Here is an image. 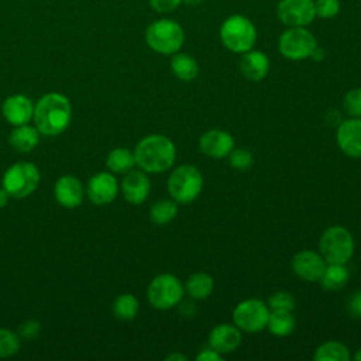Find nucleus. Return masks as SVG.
<instances>
[{
  "mask_svg": "<svg viewBox=\"0 0 361 361\" xmlns=\"http://www.w3.org/2000/svg\"><path fill=\"white\" fill-rule=\"evenodd\" d=\"M72 117V107L66 96L51 92L44 94L34 106V124L39 134L55 137L63 133Z\"/></svg>",
  "mask_w": 361,
  "mask_h": 361,
  "instance_id": "1",
  "label": "nucleus"
},
{
  "mask_svg": "<svg viewBox=\"0 0 361 361\" xmlns=\"http://www.w3.org/2000/svg\"><path fill=\"white\" fill-rule=\"evenodd\" d=\"M135 165L148 173H162L168 171L176 158L175 144L162 134L144 137L134 149Z\"/></svg>",
  "mask_w": 361,
  "mask_h": 361,
  "instance_id": "2",
  "label": "nucleus"
},
{
  "mask_svg": "<svg viewBox=\"0 0 361 361\" xmlns=\"http://www.w3.org/2000/svg\"><path fill=\"white\" fill-rule=\"evenodd\" d=\"M145 42L158 54L173 55L185 42V32L179 23L169 18H159L147 27Z\"/></svg>",
  "mask_w": 361,
  "mask_h": 361,
  "instance_id": "3",
  "label": "nucleus"
},
{
  "mask_svg": "<svg viewBox=\"0 0 361 361\" xmlns=\"http://www.w3.org/2000/svg\"><path fill=\"white\" fill-rule=\"evenodd\" d=\"M220 39L223 45L235 54H244L252 49L257 41V30L250 18L241 14L227 17L220 27Z\"/></svg>",
  "mask_w": 361,
  "mask_h": 361,
  "instance_id": "4",
  "label": "nucleus"
},
{
  "mask_svg": "<svg viewBox=\"0 0 361 361\" xmlns=\"http://www.w3.org/2000/svg\"><path fill=\"white\" fill-rule=\"evenodd\" d=\"M203 176L200 171L190 164L176 166L168 178V192L178 204L192 203L202 192Z\"/></svg>",
  "mask_w": 361,
  "mask_h": 361,
  "instance_id": "5",
  "label": "nucleus"
},
{
  "mask_svg": "<svg viewBox=\"0 0 361 361\" xmlns=\"http://www.w3.org/2000/svg\"><path fill=\"white\" fill-rule=\"evenodd\" d=\"M319 251L327 264H347L354 254L351 233L343 226L327 227L320 235Z\"/></svg>",
  "mask_w": 361,
  "mask_h": 361,
  "instance_id": "6",
  "label": "nucleus"
},
{
  "mask_svg": "<svg viewBox=\"0 0 361 361\" xmlns=\"http://www.w3.org/2000/svg\"><path fill=\"white\" fill-rule=\"evenodd\" d=\"M185 295V285L172 274H161L155 276L147 289V296L152 307L168 310L179 305Z\"/></svg>",
  "mask_w": 361,
  "mask_h": 361,
  "instance_id": "7",
  "label": "nucleus"
},
{
  "mask_svg": "<svg viewBox=\"0 0 361 361\" xmlns=\"http://www.w3.org/2000/svg\"><path fill=\"white\" fill-rule=\"evenodd\" d=\"M41 175L38 168L31 162H17L3 175V188L16 199L30 196L39 183Z\"/></svg>",
  "mask_w": 361,
  "mask_h": 361,
  "instance_id": "8",
  "label": "nucleus"
},
{
  "mask_svg": "<svg viewBox=\"0 0 361 361\" xmlns=\"http://www.w3.org/2000/svg\"><path fill=\"white\" fill-rule=\"evenodd\" d=\"M278 48L286 59L303 61L312 56L317 48V41L305 27H289L281 34Z\"/></svg>",
  "mask_w": 361,
  "mask_h": 361,
  "instance_id": "9",
  "label": "nucleus"
},
{
  "mask_svg": "<svg viewBox=\"0 0 361 361\" xmlns=\"http://www.w3.org/2000/svg\"><path fill=\"white\" fill-rule=\"evenodd\" d=\"M269 307L261 299L251 298L240 302L233 310L234 324L245 333H259L267 327Z\"/></svg>",
  "mask_w": 361,
  "mask_h": 361,
  "instance_id": "10",
  "label": "nucleus"
},
{
  "mask_svg": "<svg viewBox=\"0 0 361 361\" xmlns=\"http://www.w3.org/2000/svg\"><path fill=\"white\" fill-rule=\"evenodd\" d=\"M276 16L286 27H306L316 18L314 0H281Z\"/></svg>",
  "mask_w": 361,
  "mask_h": 361,
  "instance_id": "11",
  "label": "nucleus"
},
{
  "mask_svg": "<svg viewBox=\"0 0 361 361\" xmlns=\"http://www.w3.org/2000/svg\"><path fill=\"white\" fill-rule=\"evenodd\" d=\"M290 265L293 274L300 279L307 282H319L327 262L320 252L312 250H302L293 255Z\"/></svg>",
  "mask_w": 361,
  "mask_h": 361,
  "instance_id": "12",
  "label": "nucleus"
},
{
  "mask_svg": "<svg viewBox=\"0 0 361 361\" xmlns=\"http://www.w3.org/2000/svg\"><path fill=\"white\" fill-rule=\"evenodd\" d=\"M337 145L347 157L361 158V118L350 117L343 120L336 133Z\"/></svg>",
  "mask_w": 361,
  "mask_h": 361,
  "instance_id": "13",
  "label": "nucleus"
},
{
  "mask_svg": "<svg viewBox=\"0 0 361 361\" xmlns=\"http://www.w3.org/2000/svg\"><path fill=\"white\" fill-rule=\"evenodd\" d=\"M87 196L96 206L111 203L118 192L116 178L109 172H99L93 175L87 182Z\"/></svg>",
  "mask_w": 361,
  "mask_h": 361,
  "instance_id": "14",
  "label": "nucleus"
},
{
  "mask_svg": "<svg viewBox=\"0 0 361 361\" xmlns=\"http://www.w3.org/2000/svg\"><path fill=\"white\" fill-rule=\"evenodd\" d=\"M200 151L214 159L226 158L234 148V138L224 130H209L202 134L199 140Z\"/></svg>",
  "mask_w": 361,
  "mask_h": 361,
  "instance_id": "15",
  "label": "nucleus"
},
{
  "mask_svg": "<svg viewBox=\"0 0 361 361\" xmlns=\"http://www.w3.org/2000/svg\"><path fill=\"white\" fill-rule=\"evenodd\" d=\"M241 330L235 324L220 323L214 326L209 333V345L221 355L237 350L241 344Z\"/></svg>",
  "mask_w": 361,
  "mask_h": 361,
  "instance_id": "16",
  "label": "nucleus"
},
{
  "mask_svg": "<svg viewBox=\"0 0 361 361\" xmlns=\"http://www.w3.org/2000/svg\"><path fill=\"white\" fill-rule=\"evenodd\" d=\"M121 190L124 195V199L131 204H141L147 200L149 190H151V182L148 176L144 173V171H128L121 182Z\"/></svg>",
  "mask_w": 361,
  "mask_h": 361,
  "instance_id": "17",
  "label": "nucleus"
},
{
  "mask_svg": "<svg viewBox=\"0 0 361 361\" xmlns=\"http://www.w3.org/2000/svg\"><path fill=\"white\" fill-rule=\"evenodd\" d=\"M1 111L4 118L16 126L28 124L34 114V104L24 94H13L8 96L1 106Z\"/></svg>",
  "mask_w": 361,
  "mask_h": 361,
  "instance_id": "18",
  "label": "nucleus"
},
{
  "mask_svg": "<svg viewBox=\"0 0 361 361\" xmlns=\"http://www.w3.org/2000/svg\"><path fill=\"white\" fill-rule=\"evenodd\" d=\"M54 195L61 206L66 209H73L78 207L83 200V188L78 178L72 175H65L56 180Z\"/></svg>",
  "mask_w": 361,
  "mask_h": 361,
  "instance_id": "19",
  "label": "nucleus"
},
{
  "mask_svg": "<svg viewBox=\"0 0 361 361\" xmlns=\"http://www.w3.org/2000/svg\"><path fill=\"white\" fill-rule=\"evenodd\" d=\"M240 72L251 82H259L267 78L269 72V58L261 51H247L240 58Z\"/></svg>",
  "mask_w": 361,
  "mask_h": 361,
  "instance_id": "20",
  "label": "nucleus"
},
{
  "mask_svg": "<svg viewBox=\"0 0 361 361\" xmlns=\"http://www.w3.org/2000/svg\"><path fill=\"white\" fill-rule=\"evenodd\" d=\"M8 142L18 152H30L39 142V131L37 130V127L28 124L16 126V128L10 134Z\"/></svg>",
  "mask_w": 361,
  "mask_h": 361,
  "instance_id": "21",
  "label": "nucleus"
},
{
  "mask_svg": "<svg viewBox=\"0 0 361 361\" xmlns=\"http://www.w3.org/2000/svg\"><path fill=\"white\" fill-rule=\"evenodd\" d=\"M169 66H171V72L183 82H190L196 79V76L199 75L197 61L189 54H183L179 51L175 52L171 58Z\"/></svg>",
  "mask_w": 361,
  "mask_h": 361,
  "instance_id": "22",
  "label": "nucleus"
},
{
  "mask_svg": "<svg viewBox=\"0 0 361 361\" xmlns=\"http://www.w3.org/2000/svg\"><path fill=\"white\" fill-rule=\"evenodd\" d=\"M213 286H214V281L212 275L206 272H195L186 279L185 292L190 299L202 300L212 295Z\"/></svg>",
  "mask_w": 361,
  "mask_h": 361,
  "instance_id": "23",
  "label": "nucleus"
},
{
  "mask_svg": "<svg viewBox=\"0 0 361 361\" xmlns=\"http://www.w3.org/2000/svg\"><path fill=\"white\" fill-rule=\"evenodd\" d=\"M348 279L350 271L345 264H327L319 283L327 290H338L347 285Z\"/></svg>",
  "mask_w": 361,
  "mask_h": 361,
  "instance_id": "24",
  "label": "nucleus"
},
{
  "mask_svg": "<svg viewBox=\"0 0 361 361\" xmlns=\"http://www.w3.org/2000/svg\"><path fill=\"white\" fill-rule=\"evenodd\" d=\"M295 316L286 310H271L267 327L271 334L278 337L289 336L295 330Z\"/></svg>",
  "mask_w": 361,
  "mask_h": 361,
  "instance_id": "25",
  "label": "nucleus"
},
{
  "mask_svg": "<svg viewBox=\"0 0 361 361\" xmlns=\"http://www.w3.org/2000/svg\"><path fill=\"white\" fill-rule=\"evenodd\" d=\"M106 165L111 172L127 173L135 165L134 151H130L128 148H123V147L114 148L109 152Z\"/></svg>",
  "mask_w": 361,
  "mask_h": 361,
  "instance_id": "26",
  "label": "nucleus"
},
{
  "mask_svg": "<svg viewBox=\"0 0 361 361\" xmlns=\"http://www.w3.org/2000/svg\"><path fill=\"white\" fill-rule=\"evenodd\" d=\"M314 361H350V350L340 341H326L320 344L313 355Z\"/></svg>",
  "mask_w": 361,
  "mask_h": 361,
  "instance_id": "27",
  "label": "nucleus"
},
{
  "mask_svg": "<svg viewBox=\"0 0 361 361\" xmlns=\"http://www.w3.org/2000/svg\"><path fill=\"white\" fill-rule=\"evenodd\" d=\"M178 214V203L173 199H161L149 209V219L158 226L168 224Z\"/></svg>",
  "mask_w": 361,
  "mask_h": 361,
  "instance_id": "28",
  "label": "nucleus"
},
{
  "mask_svg": "<svg viewBox=\"0 0 361 361\" xmlns=\"http://www.w3.org/2000/svg\"><path fill=\"white\" fill-rule=\"evenodd\" d=\"M138 299L131 293H123L113 303V313L118 320H133L138 313Z\"/></svg>",
  "mask_w": 361,
  "mask_h": 361,
  "instance_id": "29",
  "label": "nucleus"
},
{
  "mask_svg": "<svg viewBox=\"0 0 361 361\" xmlns=\"http://www.w3.org/2000/svg\"><path fill=\"white\" fill-rule=\"evenodd\" d=\"M20 348V338L16 333L0 329V358L14 355Z\"/></svg>",
  "mask_w": 361,
  "mask_h": 361,
  "instance_id": "30",
  "label": "nucleus"
},
{
  "mask_svg": "<svg viewBox=\"0 0 361 361\" xmlns=\"http://www.w3.org/2000/svg\"><path fill=\"white\" fill-rule=\"evenodd\" d=\"M227 157L230 165L237 171H248L254 164L252 154L244 148H233Z\"/></svg>",
  "mask_w": 361,
  "mask_h": 361,
  "instance_id": "31",
  "label": "nucleus"
},
{
  "mask_svg": "<svg viewBox=\"0 0 361 361\" xmlns=\"http://www.w3.org/2000/svg\"><path fill=\"white\" fill-rule=\"evenodd\" d=\"M268 307L269 310L292 312L295 309V298L286 290H278L269 296Z\"/></svg>",
  "mask_w": 361,
  "mask_h": 361,
  "instance_id": "32",
  "label": "nucleus"
},
{
  "mask_svg": "<svg viewBox=\"0 0 361 361\" xmlns=\"http://www.w3.org/2000/svg\"><path fill=\"white\" fill-rule=\"evenodd\" d=\"M343 109L350 117H361V87H354L344 94Z\"/></svg>",
  "mask_w": 361,
  "mask_h": 361,
  "instance_id": "33",
  "label": "nucleus"
},
{
  "mask_svg": "<svg viewBox=\"0 0 361 361\" xmlns=\"http://www.w3.org/2000/svg\"><path fill=\"white\" fill-rule=\"evenodd\" d=\"M314 11L319 18H333L340 11V0H314Z\"/></svg>",
  "mask_w": 361,
  "mask_h": 361,
  "instance_id": "34",
  "label": "nucleus"
},
{
  "mask_svg": "<svg viewBox=\"0 0 361 361\" xmlns=\"http://www.w3.org/2000/svg\"><path fill=\"white\" fill-rule=\"evenodd\" d=\"M182 0H149V6L158 13H171L180 6Z\"/></svg>",
  "mask_w": 361,
  "mask_h": 361,
  "instance_id": "35",
  "label": "nucleus"
},
{
  "mask_svg": "<svg viewBox=\"0 0 361 361\" xmlns=\"http://www.w3.org/2000/svg\"><path fill=\"white\" fill-rule=\"evenodd\" d=\"M347 312L353 319H361V290L354 292L347 300Z\"/></svg>",
  "mask_w": 361,
  "mask_h": 361,
  "instance_id": "36",
  "label": "nucleus"
},
{
  "mask_svg": "<svg viewBox=\"0 0 361 361\" xmlns=\"http://www.w3.org/2000/svg\"><path fill=\"white\" fill-rule=\"evenodd\" d=\"M38 331H39V324H38L37 322H32V320L24 323V324L20 327V334H21L24 338H27V340L37 337Z\"/></svg>",
  "mask_w": 361,
  "mask_h": 361,
  "instance_id": "37",
  "label": "nucleus"
},
{
  "mask_svg": "<svg viewBox=\"0 0 361 361\" xmlns=\"http://www.w3.org/2000/svg\"><path fill=\"white\" fill-rule=\"evenodd\" d=\"M197 361H221L223 357L220 353H217L216 350H213L210 345L209 348H203L197 355H196Z\"/></svg>",
  "mask_w": 361,
  "mask_h": 361,
  "instance_id": "38",
  "label": "nucleus"
},
{
  "mask_svg": "<svg viewBox=\"0 0 361 361\" xmlns=\"http://www.w3.org/2000/svg\"><path fill=\"white\" fill-rule=\"evenodd\" d=\"M179 312L185 316V317H192L196 312V306L192 300H180L179 302Z\"/></svg>",
  "mask_w": 361,
  "mask_h": 361,
  "instance_id": "39",
  "label": "nucleus"
},
{
  "mask_svg": "<svg viewBox=\"0 0 361 361\" xmlns=\"http://www.w3.org/2000/svg\"><path fill=\"white\" fill-rule=\"evenodd\" d=\"M165 360L166 361H188V357L183 354H179V353H172Z\"/></svg>",
  "mask_w": 361,
  "mask_h": 361,
  "instance_id": "40",
  "label": "nucleus"
},
{
  "mask_svg": "<svg viewBox=\"0 0 361 361\" xmlns=\"http://www.w3.org/2000/svg\"><path fill=\"white\" fill-rule=\"evenodd\" d=\"M8 197H10V195L6 192V189H4V188H1V189H0V209H1V207H4V206L7 204Z\"/></svg>",
  "mask_w": 361,
  "mask_h": 361,
  "instance_id": "41",
  "label": "nucleus"
},
{
  "mask_svg": "<svg viewBox=\"0 0 361 361\" xmlns=\"http://www.w3.org/2000/svg\"><path fill=\"white\" fill-rule=\"evenodd\" d=\"M203 1H204V0H182V3H185V4L189 6V7H197V6H200Z\"/></svg>",
  "mask_w": 361,
  "mask_h": 361,
  "instance_id": "42",
  "label": "nucleus"
},
{
  "mask_svg": "<svg viewBox=\"0 0 361 361\" xmlns=\"http://www.w3.org/2000/svg\"><path fill=\"white\" fill-rule=\"evenodd\" d=\"M354 360H357V361H361V348L354 354Z\"/></svg>",
  "mask_w": 361,
  "mask_h": 361,
  "instance_id": "43",
  "label": "nucleus"
}]
</instances>
